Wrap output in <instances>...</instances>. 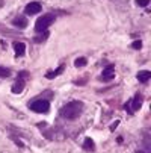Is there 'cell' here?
I'll return each mask as SVG.
<instances>
[{
	"label": "cell",
	"mask_w": 151,
	"mask_h": 153,
	"mask_svg": "<svg viewBox=\"0 0 151 153\" xmlns=\"http://www.w3.org/2000/svg\"><path fill=\"white\" fill-rule=\"evenodd\" d=\"M83 102H79V100H73V102H68L67 105H63L60 108V117L65 118V120H76L80 117V114L83 112Z\"/></svg>",
	"instance_id": "6da1fadb"
},
{
	"label": "cell",
	"mask_w": 151,
	"mask_h": 153,
	"mask_svg": "<svg viewBox=\"0 0 151 153\" xmlns=\"http://www.w3.org/2000/svg\"><path fill=\"white\" fill-rule=\"evenodd\" d=\"M27 18L26 17H15L14 20H12V25L15 26V27H18V29H26L27 27Z\"/></svg>",
	"instance_id": "ba28073f"
},
{
	"label": "cell",
	"mask_w": 151,
	"mask_h": 153,
	"mask_svg": "<svg viewBox=\"0 0 151 153\" xmlns=\"http://www.w3.org/2000/svg\"><path fill=\"white\" fill-rule=\"evenodd\" d=\"M29 76L27 71H20L18 73V80L14 83L12 86V93L14 94H20V93H23V88H24V85H26V77Z\"/></svg>",
	"instance_id": "5b68a950"
},
{
	"label": "cell",
	"mask_w": 151,
	"mask_h": 153,
	"mask_svg": "<svg viewBox=\"0 0 151 153\" xmlns=\"http://www.w3.org/2000/svg\"><path fill=\"white\" fill-rule=\"evenodd\" d=\"M132 47H133L135 50H139V49H142V41H141V39H136V41H133Z\"/></svg>",
	"instance_id": "2e32d148"
},
{
	"label": "cell",
	"mask_w": 151,
	"mask_h": 153,
	"mask_svg": "<svg viewBox=\"0 0 151 153\" xmlns=\"http://www.w3.org/2000/svg\"><path fill=\"white\" fill-rule=\"evenodd\" d=\"M9 76H11V70L0 65V77H9Z\"/></svg>",
	"instance_id": "5bb4252c"
},
{
	"label": "cell",
	"mask_w": 151,
	"mask_h": 153,
	"mask_svg": "<svg viewBox=\"0 0 151 153\" xmlns=\"http://www.w3.org/2000/svg\"><path fill=\"white\" fill-rule=\"evenodd\" d=\"M136 77H138V80H139V82L145 83V82H148V80H150V77H151V71H148V70H141V71H138Z\"/></svg>",
	"instance_id": "30bf717a"
},
{
	"label": "cell",
	"mask_w": 151,
	"mask_h": 153,
	"mask_svg": "<svg viewBox=\"0 0 151 153\" xmlns=\"http://www.w3.org/2000/svg\"><path fill=\"white\" fill-rule=\"evenodd\" d=\"M56 20V15L53 12H49V14H44L42 17H39L35 23V32L36 33H42V32H47V27Z\"/></svg>",
	"instance_id": "7a4b0ae2"
},
{
	"label": "cell",
	"mask_w": 151,
	"mask_h": 153,
	"mask_svg": "<svg viewBox=\"0 0 151 153\" xmlns=\"http://www.w3.org/2000/svg\"><path fill=\"white\" fill-rule=\"evenodd\" d=\"M83 150H86V152H94V150H95V143H94L92 138H85Z\"/></svg>",
	"instance_id": "8fae6325"
},
{
	"label": "cell",
	"mask_w": 151,
	"mask_h": 153,
	"mask_svg": "<svg viewBox=\"0 0 151 153\" xmlns=\"http://www.w3.org/2000/svg\"><path fill=\"white\" fill-rule=\"evenodd\" d=\"M29 109L33 112H38V114H46L50 111V102L46 100V99H38V100H33L29 103Z\"/></svg>",
	"instance_id": "3957f363"
},
{
	"label": "cell",
	"mask_w": 151,
	"mask_h": 153,
	"mask_svg": "<svg viewBox=\"0 0 151 153\" xmlns=\"http://www.w3.org/2000/svg\"><path fill=\"white\" fill-rule=\"evenodd\" d=\"M63 68H65V67H63V65H59V67L56 68V70H52V71H47L46 73V77L47 79H55V77H57L62 71H63Z\"/></svg>",
	"instance_id": "7c38bea8"
},
{
	"label": "cell",
	"mask_w": 151,
	"mask_h": 153,
	"mask_svg": "<svg viewBox=\"0 0 151 153\" xmlns=\"http://www.w3.org/2000/svg\"><path fill=\"white\" fill-rule=\"evenodd\" d=\"M41 11H42V5L39 2H30L24 8V14L26 15H35V14H39Z\"/></svg>",
	"instance_id": "8992f818"
},
{
	"label": "cell",
	"mask_w": 151,
	"mask_h": 153,
	"mask_svg": "<svg viewBox=\"0 0 151 153\" xmlns=\"http://www.w3.org/2000/svg\"><path fill=\"white\" fill-rule=\"evenodd\" d=\"M86 64H88V59H86V58H77V59L74 61V65H76L77 68H79V67H85Z\"/></svg>",
	"instance_id": "4fadbf2b"
},
{
	"label": "cell",
	"mask_w": 151,
	"mask_h": 153,
	"mask_svg": "<svg viewBox=\"0 0 151 153\" xmlns=\"http://www.w3.org/2000/svg\"><path fill=\"white\" fill-rule=\"evenodd\" d=\"M118 124H119V121H118V120H116V121H115V123H112V126H110V130H115V129H116V126H118Z\"/></svg>",
	"instance_id": "ac0fdd59"
},
{
	"label": "cell",
	"mask_w": 151,
	"mask_h": 153,
	"mask_svg": "<svg viewBox=\"0 0 151 153\" xmlns=\"http://www.w3.org/2000/svg\"><path fill=\"white\" fill-rule=\"evenodd\" d=\"M115 77V67L113 65H107V67L103 70V73H101V80H104V82H109V80H112Z\"/></svg>",
	"instance_id": "52a82bcc"
},
{
	"label": "cell",
	"mask_w": 151,
	"mask_h": 153,
	"mask_svg": "<svg viewBox=\"0 0 151 153\" xmlns=\"http://www.w3.org/2000/svg\"><path fill=\"white\" fill-rule=\"evenodd\" d=\"M47 38H49V32H42V35L36 36V38H35V41H36V42H42V41L47 39Z\"/></svg>",
	"instance_id": "9a60e30c"
},
{
	"label": "cell",
	"mask_w": 151,
	"mask_h": 153,
	"mask_svg": "<svg viewBox=\"0 0 151 153\" xmlns=\"http://www.w3.org/2000/svg\"><path fill=\"white\" fill-rule=\"evenodd\" d=\"M14 49H15V55L17 56H23L26 53V44H24V42H21V41L14 42Z\"/></svg>",
	"instance_id": "9c48e42d"
},
{
	"label": "cell",
	"mask_w": 151,
	"mask_h": 153,
	"mask_svg": "<svg viewBox=\"0 0 151 153\" xmlns=\"http://www.w3.org/2000/svg\"><path fill=\"white\" fill-rule=\"evenodd\" d=\"M142 100H144L142 94L136 93V94L133 96V99H130V100H128V102L124 105L125 111H127L128 114H133V112H136L138 109H141V106H142Z\"/></svg>",
	"instance_id": "277c9868"
},
{
	"label": "cell",
	"mask_w": 151,
	"mask_h": 153,
	"mask_svg": "<svg viewBox=\"0 0 151 153\" xmlns=\"http://www.w3.org/2000/svg\"><path fill=\"white\" fill-rule=\"evenodd\" d=\"M136 5H138V6L145 8V6H148V5H150V0H136Z\"/></svg>",
	"instance_id": "e0dca14e"
}]
</instances>
